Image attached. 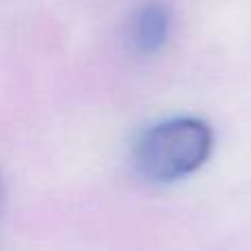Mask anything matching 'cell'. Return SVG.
<instances>
[{"label":"cell","mask_w":251,"mask_h":251,"mask_svg":"<svg viewBox=\"0 0 251 251\" xmlns=\"http://www.w3.org/2000/svg\"><path fill=\"white\" fill-rule=\"evenodd\" d=\"M214 130L199 117H172L150 126L132 150L134 170L152 183H174L209 161Z\"/></svg>","instance_id":"1"},{"label":"cell","mask_w":251,"mask_h":251,"mask_svg":"<svg viewBox=\"0 0 251 251\" xmlns=\"http://www.w3.org/2000/svg\"><path fill=\"white\" fill-rule=\"evenodd\" d=\"M170 26H172L170 9L161 2H148L134 13L128 29V40L134 51L150 55L168 42Z\"/></svg>","instance_id":"2"}]
</instances>
